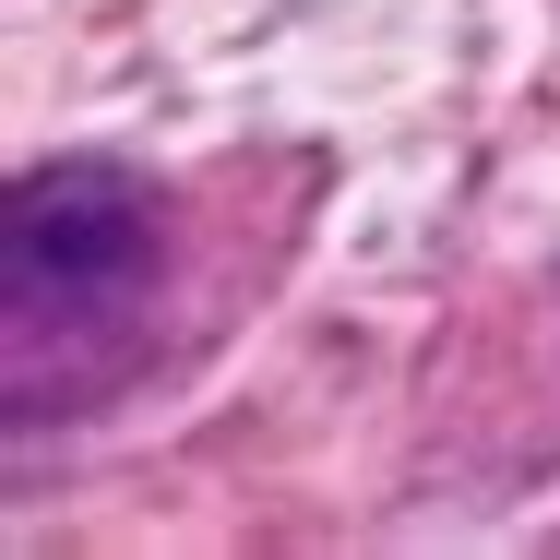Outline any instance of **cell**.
<instances>
[{
  "label": "cell",
  "instance_id": "cell-1",
  "mask_svg": "<svg viewBox=\"0 0 560 560\" xmlns=\"http://www.w3.org/2000/svg\"><path fill=\"white\" fill-rule=\"evenodd\" d=\"M155 311V191L119 167H36L12 191V406H84Z\"/></svg>",
  "mask_w": 560,
  "mask_h": 560
}]
</instances>
